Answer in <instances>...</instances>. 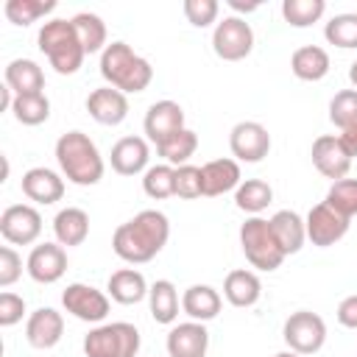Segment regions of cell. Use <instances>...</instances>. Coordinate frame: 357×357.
<instances>
[{
	"label": "cell",
	"mask_w": 357,
	"mask_h": 357,
	"mask_svg": "<svg viewBox=\"0 0 357 357\" xmlns=\"http://www.w3.org/2000/svg\"><path fill=\"white\" fill-rule=\"evenodd\" d=\"M86 112L100 126H120L128 117V98L114 86H98L86 98Z\"/></svg>",
	"instance_id": "obj_17"
},
{
	"label": "cell",
	"mask_w": 357,
	"mask_h": 357,
	"mask_svg": "<svg viewBox=\"0 0 357 357\" xmlns=\"http://www.w3.org/2000/svg\"><path fill=\"white\" fill-rule=\"evenodd\" d=\"M17 123L22 126H39L50 117V100L45 92L36 95H14V106H11Z\"/></svg>",
	"instance_id": "obj_33"
},
{
	"label": "cell",
	"mask_w": 357,
	"mask_h": 357,
	"mask_svg": "<svg viewBox=\"0 0 357 357\" xmlns=\"http://www.w3.org/2000/svg\"><path fill=\"white\" fill-rule=\"evenodd\" d=\"M290 70L301 81H321L329 73V53L318 45H304L290 56Z\"/></svg>",
	"instance_id": "obj_29"
},
{
	"label": "cell",
	"mask_w": 357,
	"mask_h": 357,
	"mask_svg": "<svg viewBox=\"0 0 357 357\" xmlns=\"http://www.w3.org/2000/svg\"><path fill=\"white\" fill-rule=\"evenodd\" d=\"M106 290H109V298L117 301V304H139L145 296H148V282L139 271L134 268H120L109 276L106 282Z\"/></svg>",
	"instance_id": "obj_26"
},
{
	"label": "cell",
	"mask_w": 357,
	"mask_h": 357,
	"mask_svg": "<svg viewBox=\"0 0 357 357\" xmlns=\"http://www.w3.org/2000/svg\"><path fill=\"white\" fill-rule=\"evenodd\" d=\"M195 151H198V134L192 128H181V131H176L173 137H167L165 142L156 145V153L165 159V165H173V167L190 165V156Z\"/></svg>",
	"instance_id": "obj_30"
},
{
	"label": "cell",
	"mask_w": 357,
	"mask_h": 357,
	"mask_svg": "<svg viewBox=\"0 0 357 357\" xmlns=\"http://www.w3.org/2000/svg\"><path fill=\"white\" fill-rule=\"evenodd\" d=\"M282 337H284L290 351H296L301 357L304 354H315L326 343V324H324V318L318 312L298 310V312H290V318L284 321Z\"/></svg>",
	"instance_id": "obj_7"
},
{
	"label": "cell",
	"mask_w": 357,
	"mask_h": 357,
	"mask_svg": "<svg viewBox=\"0 0 357 357\" xmlns=\"http://www.w3.org/2000/svg\"><path fill=\"white\" fill-rule=\"evenodd\" d=\"M56 162L67 181L78 187H92L103 178V156L98 145L84 131H67L56 139Z\"/></svg>",
	"instance_id": "obj_2"
},
{
	"label": "cell",
	"mask_w": 357,
	"mask_h": 357,
	"mask_svg": "<svg viewBox=\"0 0 357 357\" xmlns=\"http://www.w3.org/2000/svg\"><path fill=\"white\" fill-rule=\"evenodd\" d=\"M167 237H170L167 215L156 212V209H142L131 220H126L114 229L112 248L123 262L142 265V262H151L165 248Z\"/></svg>",
	"instance_id": "obj_1"
},
{
	"label": "cell",
	"mask_w": 357,
	"mask_h": 357,
	"mask_svg": "<svg viewBox=\"0 0 357 357\" xmlns=\"http://www.w3.org/2000/svg\"><path fill=\"white\" fill-rule=\"evenodd\" d=\"M337 321H340V326H346V329H357V293L354 296H346L340 304H337Z\"/></svg>",
	"instance_id": "obj_44"
},
{
	"label": "cell",
	"mask_w": 357,
	"mask_h": 357,
	"mask_svg": "<svg viewBox=\"0 0 357 357\" xmlns=\"http://www.w3.org/2000/svg\"><path fill=\"white\" fill-rule=\"evenodd\" d=\"M229 148L237 162H262L271 151V134L257 120H243L229 131Z\"/></svg>",
	"instance_id": "obj_12"
},
{
	"label": "cell",
	"mask_w": 357,
	"mask_h": 357,
	"mask_svg": "<svg viewBox=\"0 0 357 357\" xmlns=\"http://www.w3.org/2000/svg\"><path fill=\"white\" fill-rule=\"evenodd\" d=\"M326 11L324 0H282V17L293 28H310Z\"/></svg>",
	"instance_id": "obj_34"
},
{
	"label": "cell",
	"mask_w": 357,
	"mask_h": 357,
	"mask_svg": "<svg viewBox=\"0 0 357 357\" xmlns=\"http://www.w3.org/2000/svg\"><path fill=\"white\" fill-rule=\"evenodd\" d=\"M112 170L120 176H137L148 170V159H151V148L142 137H123L112 145Z\"/></svg>",
	"instance_id": "obj_19"
},
{
	"label": "cell",
	"mask_w": 357,
	"mask_h": 357,
	"mask_svg": "<svg viewBox=\"0 0 357 357\" xmlns=\"http://www.w3.org/2000/svg\"><path fill=\"white\" fill-rule=\"evenodd\" d=\"M304 226H307V240H310L312 245L329 248V245H335L337 240L346 237V231H349V218H343V215L335 212L326 201H321V204H315V206L307 212Z\"/></svg>",
	"instance_id": "obj_11"
},
{
	"label": "cell",
	"mask_w": 357,
	"mask_h": 357,
	"mask_svg": "<svg viewBox=\"0 0 357 357\" xmlns=\"http://www.w3.org/2000/svg\"><path fill=\"white\" fill-rule=\"evenodd\" d=\"M349 81H351L354 89H357V61H351V67H349Z\"/></svg>",
	"instance_id": "obj_48"
},
{
	"label": "cell",
	"mask_w": 357,
	"mask_h": 357,
	"mask_svg": "<svg viewBox=\"0 0 357 357\" xmlns=\"http://www.w3.org/2000/svg\"><path fill=\"white\" fill-rule=\"evenodd\" d=\"M337 139H340V145H343V151L354 159L357 156V126H351V128H343L340 134H337Z\"/></svg>",
	"instance_id": "obj_45"
},
{
	"label": "cell",
	"mask_w": 357,
	"mask_h": 357,
	"mask_svg": "<svg viewBox=\"0 0 357 357\" xmlns=\"http://www.w3.org/2000/svg\"><path fill=\"white\" fill-rule=\"evenodd\" d=\"M6 86L14 95H36L45 89V73L33 59H14L6 64Z\"/></svg>",
	"instance_id": "obj_24"
},
{
	"label": "cell",
	"mask_w": 357,
	"mask_h": 357,
	"mask_svg": "<svg viewBox=\"0 0 357 357\" xmlns=\"http://www.w3.org/2000/svg\"><path fill=\"white\" fill-rule=\"evenodd\" d=\"M3 11H6V17L14 25H22L25 28V25L36 22L39 17L56 11V0H6Z\"/></svg>",
	"instance_id": "obj_37"
},
{
	"label": "cell",
	"mask_w": 357,
	"mask_h": 357,
	"mask_svg": "<svg viewBox=\"0 0 357 357\" xmlns=\"http://www.w3.org/2000/svg\"><path fill=\"white\" fill-rule=\"evenodd\" d=\"M64 335V318L59 310L53 307H39L28 315V324H25V340L33 346V349H53Z\"/></svg>",
	"instance_id": "obj_18"
},
{
	"label": "cell",
	"mask_w": 357,
	"mask_h": 357,
	"mask_svg": "<svg viewBox=\"0 0 357 357\" xmlns=\"http://www.w3.org/2000/svg\"><path fill=\"white\" fill-rule=\"evenodd\" d=\"M223 296L231 307H254L262 296V282L254 271H245V268H237V271H229L226 279H223Z\"/></svg>",
	"instance_id": "obj_22"
},
{
	"label": "cell",
	"mask_w": 357,
	"mask_h": 357,
	"mask_svg": "<svg viewBox=\"0 0 357 357\" xmlns=\"http://www.w3.org/2000/svg\"><path fill=\"white\" fill-rule=\"evenodd\" d=\"M165 346H167V357H206L209 332L201 321H184L167 332Z\"/></svg>",
	"instance_id": "obj_16"
},
{
	"label": "cell",
	"mask_w": 357,
	"mask_h": 357,
	"mask_svg": "<svg viewBox=\"0 0 357 357\" xmlns=\"http://www.w3.org/2000/svg\"><path fill=\"white\" fill-rule=\"evenodd\" d=\"M326 204L340 212L343 218H354L357 215V178H340V181H332L329 192H326Z\"/></svg>",
	"instance_id": "obj_38"
},
{
	"label": "cell",
	"mask_w": 357,
	"mask_h": 357,
	"mask_svg": "<svg viewBox=\"0 0 357 357\" xmlns=\"http://www.w3.org/2000/svg\"><path fill=\"white\" fill-rule=\"evenodd\" d=\"M25 271L33 282L39 284H53L64 276L67 271V251L64 245L59 243H42V245H33L31 254H28V262H25Z\"/></svg>",
	"instance_id": "obj_13"
},
{
	"label": "cell",
	"mask_w": 357,
	"mask_h": 357,
	"mask_svg": "<svg viewBox=\"0 0 357 357\" xmlns=\"http://www.w3.org/2000/svg\"><path fill=\"white\" fill-rule=\"evenodd\" d=\"M36 45L47 56L50 67L59 75L78 73L84 64V56H86L78 33L73 28V20H47L36 33Z\"/></svg>",
	"instance_id": "obj_4"
},
{
	"label": "cell",
	"mask_w": 357,
	"mask_h": 357,
	"mask_svg": "<svg viewBox=\"0 0 357 357\" xmlns=\"http://www.w3.org/2000/svg\"><path fill=\"white\" fill-rule=\"evenodd\" d=\"M273 201V190H271V184L268 181H262V178H245V181H240V187L234 190V204H237V209H243L245 215H259L268 204Z\"/></svg>",
	"instance_id": "obj_31"
},
{
	"label": "cell",
	"mask_w": 357,
	"mask_h": 357,
	"mask_svg": "<svg viewBox=\"0 0 357 357\" xmlns=\"http://www.w3.org/2000/svg\"><path fill=\"white\" fill-rule=\"evenodd\" d=\"M22 195L33 204H56L64 195V178L50 167H31L22 173Z\"/></svg>",
	"instance_id": "obj_20"
},
{
	"label": "cell",
	"mask_w": 357,
	"mask_h": 357,
	"mask_svg": "<svg viewBox=\"0 0 357 357\" xmlns=\"http://www.w3.org/2000/svg\"><path fill=\"white\" fill-rule=\"evenodd\" d=\"M240 245H243V254L245 259L251 262V268L257 271H276L282 262H284V254L271 231V220L254 215L248 218L243 226H240Z\"/></svg>",
	"instance_id": "obj_6"
},
{
	"label": "cell",
	"mask_w": 357,
	"mask_h": 357,
	"mask_svg": "<svg viewBox=\"0 0 357 357\" xmlns=\"http://www.w3.org/2000/svg\"><path fill=\"white\" fill-rule=\"evenodd\" d=\"M176 195L187 198V201L204 195V190H201V167H195V165L176 167Z\"/></svg>",
	"instance_id": "obj_41"
},
{
	"label": "cell",
	"mask_w": 357,
	"mask_h": 357,
	"mask_svg": "<svg viewBox=\"0 0 357 357\" xmlns=\"http://www.w3.org/2000/svg\"><path fill=\"white\" fill-rule=\"evenodd\" d=\"M229 6H231L234 11H240V14H251V11L259 8V3H240V0H229Z\"/></svg>",
	"instance_id": "obj_47"
},
{
	"label": "cell",
	"mask_w": 357,
	"mask_h": 357,
	"mask_svg": "<svg viewBox=\"0 0 357 357\" xmlns=\"http://www.w3.org/2000/svg\"><path fill=\"white\" fill-rule=\"evenodd\" d=\"M148 304H151V318L156 324H176L178 318V290L170 279H156L148 290Z\"/></svg>",
	"instance_id": "obj_28"
},
{
	"label": "cell",
	"mask_w": 357,
	"mask_h": 357,
	"mask_svg": "<svg viewBox=\"0 0 357 357\" xmlns=\"http://www.w3.org/2000/svg\"><path fill=\"white\" fill-rule=\"evenodd\" d=\"M142 128H145V137H148L153 145H159V142H165L167 137H173L176 131L187 128V126H184V109H181L176 100H156V103H151V109L145 112Z\"/></svg>",
	"instance_id": "obj_14"
},
{
	"label": "cell",
	"mask_w": 357,
	"mask_h": 357,
	"mask_svg": "<svg viewBox=\"0 0 357 357\" xmlns=\"http://www.w3.org/2000/svg\"><path fill=\"white\" fill-rule=\"evenodd\" d=\"M310 156H312L315 170H318L321 176L332 178V181L346 178V173H349V167H351V156L343 151L340 139L332 137V134H321V137L312 142Z\"/></svg>",
	"instance_id": "obj_15"
},
{
	"label": "cell",
	"mask_w": 357,
	"mask_h": 357,
	"mask_svg": "<svg viewBox=\"0 0 357 357\" xmlns=\"http://www.w3.org/2000/svg\"><path fill=\"white\" fill-rule=\"evenodd\" d=\"M0 234L11 245H31L42 234V215L28 204H11L0 215Z\"/></svg>",
	"instance_id": "obj_10"
},
{
	"label": "cell",
	"mask_w": 357,
	"mask_h": 357,
	"mask_svg": "<svg viewBox=\"0 0 357 357\" xmlns=\"http://www.w3.org/2000/svg\"><path fill=\"white\" fill-rule=\"evenodd\" d=\"M220 307H223V298H220V293H218L215 287H209V284H190V287L184 290V296H181V310H184L192 321H201V324L218 318Z\"/></svg>",
	"instance_id": "obj_25"
},
{
	"label": "cell",
	"mask_w": 357,
	"mask_h": 357,
	"mask_svg": "<svg viewBox=\"0 0 357 357\" xmlns=\"http://www.w3.org/2000/svg\"><path fill=\"white\" fill-rule=\"evenodd\" d=\"M139 351V329L128 321L98 324L84 337L86 357H137Z\"/></svg>",
	"instance_id": "obj_5"
},
{
	"label": "cell",
	"mask_w": 357,
	"mask_h": 357,
	"mask_svg": "<svg viewBox=\"0 0 357 357\" xmlns=\"http://www.w3.org/2000/svg\"><path fill=\"white\" fill-rule=\"evenodd\" d=\"M254 47V31L243 17H223L212 31V50L223 61H240Z\"/></svg>",
	"instance_id": "obj_8"
},
{
	"label": "cell",
	"mask_w": 357,
	"mask_h": 357,
	"mask_svg": "<svg viewBox=\"0 0 357 357\" xmlns=\"http://www.w3.org/2000/svg\"><path fill=\"white\" fill-rule=\"evenodd\" d=\"M273 357H301V354H296V351H279V354H273Z\"/></svg>",
	"instance_id": "obj_49"
},
{
	"label": "cell",
	"mask_w": 357,
	"mask_h": 357,
	"mask_svg": "<svg viewBox=\"0 0 357 357\" xmlns=\"http://www.w3.org/2000/svg\"><path fill=\"white\" fill-rule=\"evenodd\" d=\"M329 120L343 131L357 126V89H340L329 100Z\"/></svg>",
	"instance_id": "obj_39"
},
{
	"label": "cell",
	"mask_w": 357,
	"mask_h": 357,
	"mask_svg": "<svg viewBox=\"0 0 357 357\" xmlns=\"http://www.w3.org/2000/svg\"><path fill=\"white\" fill-rule=\"evenodd\" d=\"M73 28H75V33H78V39H81L86 56H89V53H98V50H100V53L106 50V22H103L98 14H92V11H78V14L73 17Z\"/></svg>",
	"instance_id": "obj_32"
},
{
	"label": "cell",
	"mask_w": 357,
	"mask_h": 357,
	"mask_svg": "<svg viewBox=\"0 0 357 357\" xmlns=\"http://www.w3.org/2000/svg\"><path fill=\"white\" fill-rule=\"evenodd\" d=\"M142 190L153 201L176 195V167L173 165H153V167H148L145 176H142Z\"/></svg>",
	"instance_id": "obj_35"
},
{
	"label": "cell",
	"mask_w": 357,
	"mask_h": 357,
	"mask_svg": "<svg viewBox=\"0 0 357 357\" xmlns=\"http://www.w3.org/2000/svg\"><path fill=\"white\" fill-rule=\"evenodd\" d=\"M53 234L59 245H81L89 237V215L78 206L59 209L53 218Z\"/></svg>",
	"instance_id": "obj_27"
},
{
	"label": "cell",
	"mask_w": 357,
	"mask_h": 357,
	"mask_svg": "<svg viewBox=\"0 0 357 357\" xmlns=\"http://www.w3.org/2000/svg\"><path fill=\"white\" fill-rule=\"evenodd\" d=\"M11 106H14V92L3 84V86H0V112H6V109H11Z\"/></svg>",
	"instance_id": "obj_46"
},
{
	"label": "cell",
	"mask_w": 357,
	"mask_h": 357,
	"mask_svg": "<svg viewBox=\"0 0 357 357\" xmlns=\"http://www.w3.org/2000/svg\"><path fill=\"white\" fill-rule=\"evenodd\" d=\"M240 162L237 159H212L201 167V190L206 198L231 192L240 187Z\"/></svg>",
	"instance_id": "obj_21"
},
{
	"label": "cell",
	"mask_w": 357,
	"mask_h": 357,
	"mask_svg": "<svg viewBox=\"0 0 357 357\" xmlns=\"http://www.w3.org/2000/svg\"><path fill=\"white\" fill-rule=\"evenodd\" d=\"M100 75L106 86H114L120 92H145L153 81V67L148 59L134 53L126 42H112L100 53Z\"/></svg>",
	"instance_id": "obj_3"
},
{
	"label": "cell",
	"mask_w": 357,
	"mask_h": 357,
	"mask_svg": "<svg viewBox=\"0 0 357 357\" xmlns=\"http://www.w3.org/2000/svg\"><path fill=\"white\" fill-rule=\"evenodd\" d=\"M20 273H22V257L11 245H3L0 248V287L14 284Z\"/></svg>",
	"instance_id": "obj_43"
},
{
	"label": "cell",
	"mask_w": 357,
	"mask_h": 357,
	"mask_svg": "<svg viewBox=\"0 0 357 357\" xmlns=\"http://www.w3.org/2000/svg\"><path fill=\"white\" fill-rule=\"evenodd\" d=\"M218 0H184V17L195 28H209L218 20Z\"/></svg>",
	"instance_id": "obj_40"
},
{
	"label": "cell",
	"mask_w": 357,
	"mask_h": 357,
	"mask_svg": "<svg viewBox=\"0 0 357 357\" xmlns=\"http://www.w3.org/2000/svg\"><path fill=\"white\" fill-rule=\"evenodd\" d=\"M61 304L73 318L86 321V324H100L109 315V296L92 284H84V282L67 284L61 293Z\"/></svg>",
	"instance_id": "obj_9"
},
{
	"label": "cell",
	"mask_w": 357,
	"mask_h": 357,
	"mask_svg": "<svg viewBox=\"0 0 357 357\" xmlns=\"http://www.w3.org/2000/svg\"><path fill=\"white\" fill-rule=\"evenodd\" d=\"M271 231L282 248V254H296L301 251L304 240H307V226H304V218L293 209H279L273 218H271Z\"/></svg>",
	"instance_id": "obj_23"
},
{
	"label": "cell",
	"mask_w": 357,
	"mask_h": 357,
	"mask_svg": "<svg viewBox=\"0 0 357 357\" xmlns=\"http://www.w3.org/2000/svg\"><path fill=\"white\" fill-rule=\"evenodd\" d=\"M324 36H326V42L335 45V47H343V50L357 47V11L335 14V17L326 22Z\"/></svg>",
	"instance_id": "obj_36"
},
{
	"label": "cell",
	"mask_w": 357,
	"mask_h": 357,
	"mask_svg": "<svg viewBox=\"0 0 357 357\" xmlns=\"http://www.w3.org/2000/svg\"><path fill=\"white\" fill-rule=\"evenodd\" d=\"M25 315V298L17 293H0V326L8 329L14 324H20Z\"/></svg>",
	"instance_id": "obj_42"
}]
</instances>
